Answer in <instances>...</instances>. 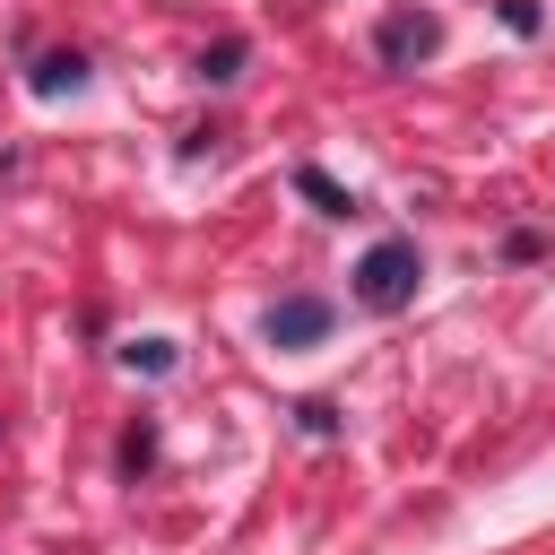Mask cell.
I'll return each mask as SVG.
<instances>
[{"label": "cell", "instance_id": "obj_2", "mask_svg": "<svg viewBox=\"0 0 555 555\" xmlns=\"http://www.w3.org/2000/svg\"><path fill=\"white\" fill-rule=\"evenodd\" d=\"M321 330H330V304H312V295H286V304L269 312V338H278V347H312Z\"/></svg>", "mask_w": 555, "mask_h": 555}, {"label": "cell", "instance_id": "obj_4", "mask_svg": "<svg viewBox=\"0 0 555 555\" xmlns=\"http://www.w3.org/2000/svg\"><path fill=\"white\" fill-rule=\"evenodd\" d=\"M295 182H304V199H321V208H330V217H347V208H356V199H347V191H338V182H330V173H312V165H304V173H295Z\"/></svg>", "mask_w": 555, "mask_h": 555}, {"label": "cell", "instance_id": "obj_3", "mask_svg": "<svg viewBox=\"0 0 555 555\" xmlns=\"http://www.w3.org/2000/svg\"><path fill=\"white\" fill-rule=\"evenodd\" d=\"M434 35H442V26H434L425 9H416V17H382V61H425Z\"/></svg>", "mask_w": 555, "mask_h": 555}, {"label": "cell", "instance_id": "obj_5", "mask_svg": "<svg viewBox=\"0 0 555 555\" xmlns=\"http://www.w3.org/2000/svg\"><path fill=\"white\" fill-rule=\"evenodd\" d=\"M130 364H147V373H165V364H173V347H165V338H139V347H130Z\"/></svg>", "mask_w": 555, "mask_h": 555}, {"label": "cell", "instance_id": "obj_1", "mask_svg": "<svg viewBox=\"0 0 555 555\" xmlns=\"http://www.w3.org/2000/svg\"><path fill=\"white\" fill-rule=\"evenodd\" d=\"M408 295H416V243L390 234V243H373V251L356 260V304H364V312H399Z\"/></svg>", "mask_w": 555, "mask_h": 555}]
</instances>
